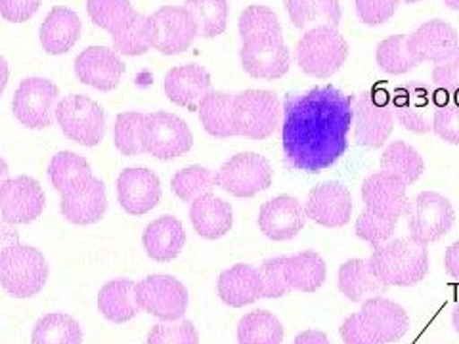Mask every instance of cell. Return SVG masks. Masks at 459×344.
<instances>
[{
	"label": "cell",
	"mask_w": 459,
	"mask_h": 344,
	"mask_svg": "<svg viewBox=\"0 0 459 344\" xmlns=\"http://www.w3.org/2000/svg\"><path fill=\"white\" fill-rule=\"evenodd\" d=\"M184 8L195 22L197 37L214 39L224 33L230 12L228 0H186Z\"/></svg>",
	"instance_id": "obj_37"
},
{
	"label": "cell",
	"mask_w": 459,
	"mask_h": 344,
	"mask_svg": "<svg viewBox=\"0 0 459 344\" xmlns=\"http://www.w3.org/2000/svg\"><path fill=\"white\" fill-rule=\"evenodd\" d=\"M47 197L31 176L8 178L0 185V214L8 224H29L45 211Z\"/></svg>",
	"instance_id": "obj_15"
},
{
	"label": "cell",
	"mask_w": 459,
	"mask_h": 344,
	"mask_svg": "<svg viewBox=\"0 0 459 344\" xmlns=\"http://www.w3.org/2000/svg\"><path fill=\"white\" fill-rule=\"evenodd\" d=\"M113 47L123 56H143L152 48L150 16L138 13L119 31L111 33Z\"/></svg>",
	"instance_id": "obj_41"
},
{
	"label": "cell",
	"mask_w": 459,
	"mask_h": 344,
	"mask_svg": "<svg viewBox=\"0 0 459 344\" xmlns=\"http://www.w3.org/2000/svg\"><path fill=\"white\" fill-rule=\"evenodd\" d=\"M376 60L377 65L389 75H404L420 65L410 52L408 35H393L381 40L376 50Z\"/></svg>",
	"instance_id": "obj_40"
},
{
	"label": "cell",
	"mask_w": 459,
	"mask_h": 344,
	"mask_svg": "<svg viewBox=\"0 0 459 344\" xmlns=\"http://www.w3.org/2000/svg\"><path fill=\"white\" fill-rule=\"evenodd\" d=\"M211 89V75L201 65H178L172 67L165 77V94L172 104L192 108L199 104Z\"/></svg>",
	"instance_id": "obj_25"
},
{
	"label": "cell",
	"mask_w": 459,
	"mask_h": 344,
	"mask_svg": "<svg viewBox=\"0 0 459 344\" xmlns=\"http://www.w3.org/2000/svg\"><path fill=\"white\" fill-rule=\"evenodd\" d=\"M337 285L341 295L349 298L351 303H364L373 297H383L386 285L373 274L369 262L364 258H351L339 268Z\"/></svg>",
	"instance_id": "obj_29"
},
{
	"label": "cell",
	"mask_w": 459,
	"mask_h": 344,
	"mask_svg": "<svg viewBox=\"0 0 459 344\" xmlns=\"http://www.w3.org/2000/svg\"><path fill=\"white\" fill-rule=\"evenodd\" d=\"M263 278L251 264H236L224 270L219 278V297L224 305L243 308L263 298Z\"/></svg>",
	"instance_id": "obj_24"
},
{
	"label": "cell",
	"mask_w": 459,
	"mask_h": 344,
	"mask_svg": "<svg viewBox=\"0 0 459 344\" xmlns=\"http://www.w3.org/2000/svg\"><path fill=\"white\" fill-rule=\"evenodd\" d=\"M143 153L155 159L170 161L188 153L194 146V134L190 126L178 115L169 111H155L146 115L142 133Z\"/></svg>",
	"instance_id": "obj_8"
},
{
	"label": "cell",
	"mask_w": 459,
	"mask_h": 344,
	"mask_svg": "<svg viewBox=\"0 0 459 344\" xmlns=\"http://www.w3.org/2000/svg\"><path fill=\"white\" fill-rule=\"evenodd\" d=\"M81 27L77 12L65 6H56L40 25V45L52 56L65 54L77 45Z\"/></svg>",
	"instance_id": "obj_27"
},
{
	"label": "cell",
	"mask_w": 459,
	"mask_h": 344,
	"mask_svg": "<svg viewBox=\"0 0 459 344\" xmlns=\"http://www.w3.org/2000/svg\"><path fill=\"white\" fill-rule=\"evenodd\" d=\"M57 86L47 79L33 77L20 82L12 98V111L16 119L33 131H40L52 125V113L56 111Z\"/></svg>",
	"instance_id": "obj_14"
},
{
	"label": "cell",
	"mask_w": 459,
	"mask_h": 344,
	"mask_svg": "<svg viewBox=\"0 0 459 344\" xmlns=\"http://www.w3.org/2000/svg\"><path fill=\"white\" fill-rule=\"evenodd\" d=\"M433 86L446 92L450 98L459 94V54L448 57L433 69Z\"/></svg>",
	"instance_id": "obj_49"
},
{
	"label": "cell",
	"mask_w": 459,
	"mask_h": 344,
	"mask_svg": "<svg viewBox=\"0 0 459 344\" xmlns=\"http://www.w3.org/2000/svg\"><path fill=\"white\" fill-rule=\"evenodd\" d=\"M285 278L291 289L300 293H314L325 283L327 266L316 251H300L287 256Z\"/></svg>",
	"instance_id": "obj_31"
},
{
	"label": "cell",
	"mask_w": 459,
	"mask_h": 344,
	"mask_svg": "<svg viewBox=\"0 0 459 344\" xmlns=\"http://www.w3.org/2000/svg\"><path fill=\"white\" fill-rule=\"evenodd\" d=\"M75 73L82 84L108 92L119 84L125 73V64L115 50L89 47L77 56Z\"/></svg>",
	"instance_id": "obj_22"
},
{
	"label": "cell",
	"mask_w": 459,
	"mask_h": 344,
	"mask_svg": "<svg viewBox=\"0 0 459 344\" xmlns=\"http://www.w3.org/2000/svg\"><path fill=\"white\" fill-rule=\"evenodd\" d=\"M42 0H0V16L10 23L31 20L40 8Z\"/></svg>",
	"instance_id": "obj_50"
},
{
	"label": "cell",
	"mask_w": 459,
	"mask_h": 344,
	"mask_svg": "<svg viewBox=\"0 0 459 344\" xmlns=\"http://www.w3.org/2000/svg\"><path fill=\"white\" fill-rule=\"evenodd\" d=\"M396 224H398V219L383 217V214H376L364 209L356 220V236L362 241L369 243L373 249H377L393 237Z\"/></svg>",
	"instance_id": "obj_44"
},
{
	"label": "cell",
	"mask_w": 459,
	"mask_h": 344,
	"mask_svg": "<svg viewBox=\"0 0 459 344\" xmlns=\"http://www.w3.org/2000/svg\"><path fill=\"white\" fill-rule=\"evenodd\" d=\"M341 339H342V344H379L364 327L358 314H351L349 318L342 322Z\"/></svg>",
	"instance_id": "obj_51"
},
{
	"label": "cell",
	"mask_w": 459,
	"mask_h": 344,
	"mask_svg": "<svg viewBox=\"0 0 459 344\" xmlns=\"http://www.w3.org/2000/svg\"><path fill=\"white\" fill-rule=\"evenodd\" d=\"M152 48L165 56H178L192 47L197 27L184 6H163L150 16Z\"/></svg>",
	"instance_id": "obj_13"
},
{
	"label": "cell",
	"mask_w": 459,
	"mask_h": 344,
	"mask_svg": "<svg viewBox=\"0 0 459 344\" xmlns=\"http://www.w3.org/2000/svg\"><path fill=\"white\" fill-rule=\"evenodd\" d=\"M297 64L314 79H329L347 62L349 45L337 27L318 25L303 35L297 45Z\"/></svg>",
	"instance_id": "obj_3"
},
{
	"label": "cell",
	"mask_w": 459,
	"mask_h": 344,
	"mask_svg": "<svg viewBox=\"0 0 459 344\" xmlns=\"http://www.w3.org/2000/svg\"><path fill=\"white\" fill-rule=\"evenodd\" d=\"M98 310L111 323L131 322L138 314L136 283L131 280L108 281L98 293Z\"/></svg>",
	"instance_id": "obj_30"
},
{
	"label": "cell",
	"mask_w": 459,
	"mask_h": 344,
	"mask_svg": "<svg viewBox=\"0 0 459 344\" xmlns=\"http://www.w3.org/2000/svg\"><path fill=\"white\" fill-rule=\"evenodd\" d=\"M56 119L62 133L81 146L94 148L106 134V113L89 96H65L56 106Z\"/></svg>",
	"instance_id": "obj_9"
},
{
	"label": "cell",
	"mask_w": 459,
	"mask_h": 344,
	"mask_svg": "<svg viewBox=\"0 0 459 344\" xmlns=\"http://www.w3.org/2000/svg\"><path fill=\"white\" fill-rule=\"evenodd\" d=\"M433 133L444 140L452 143V146H459V104L450 102L435 111L433 117Z\"/></svg>",
	"instance_id": "obj_48"
},
{
	"label": "cell",
	"mask_w": 459,
	"mask_h": 344,
	"mask_svg": "<svg viewBox=\"0 0 459 344\" xmlns=\"http://www.w3.org/2000/svg\"><path fill=\"white\" fill-rule=\"evenodd\" d=\"M391 96L381 89L366 90L352 102V126L358 146L379 150L394 131Z\"/></svg>",
	"instance_id": "obj_5"
},
{
	"label": "cell",
	"mask_w": 459,
	"mask_h": 344,
	"mask_svg": "<svg viewBox=\"0 0 459 344\" xmlns=\"http://www.w3.org/2000/svg\"><path fill=\"white\" fill-rule=\"evenodd\" d=\"M47 280L48 264L39 249L16 243L0 253V285L8 295L16 298L35 297L47 285Z\"/></svg>",
	"instance_id": "obj_4"
},
{
	"label": "cell",
	"mask_w": 459,
	"mask_h": 344,
	"mask_svg": "<svg viewBox=\"0 0 459 344\" xmlns=\"http://www.w3.org/2000/svg\"><path fill=\"white\" fill-rule=\"evenodd\" d=\"M190 220L201 237L221 239L234 226V211L224 199L205 194L192 201Z\"/></svg>",
	"instance_id": "obj_26"
},
{
	"label": "cell",
	"mask_w": 459,
	"mask_h": 344,
	"mask_svg": "<svg viewBox=\"0 0 459 344\" xmlns=\"http://www.w3.org/2000/svg\"><path fill=\"white\" fill-rule=\"evenodd\" d=\"M8 175H10L8 163L3 159V157H0V185H3L8 180Z\"/></svg>",
	"instance_id": "obj_56"
},
{
	"label": "cell",
	"mask_w": 459,
	"mask_h": 344,
	"mask_svg": "<svg viewBox=\"0 0 459 344\" xmlns=\"http://www.w3.org/2000/svg\"><path fill=\"white\" fill-rule=\"evenodd\" d=\"M352 102L354 98L335 86L287 94L281 109L285 163L310 175L337 165L349 150Z\"/></svg>",
	"instance_id": "obj_1"
},
{
	"label": "cell",
	"mask_w": 459,
	"mask_h": 344,
	"mask_svg": "<svg viewBox=\"0 0 459 344\" xmlns=\"http://www.w3.org/2000/svg\"><path fill=\"white\" fill-rule=\"evenodd\" d=\"M444 268H446V274L459 281V241L452 243L444 254Z\"/></svg>",
	"instance_id": "obj_52"
},
{
	"label": "cell",
	"mask_w": 459,
	"mask_h": 344,
	"mask_svg": "<svg viewBox=\"0 0 459 344\" xmlns=\"http://www.w3.org/2000/svg\"><path fill=\"white\" fill-rule=\"evenodd\" d=\"M48 176L54 188L64 194L74 185L89 180L92 176V170L89 161L84 157L74 153V151H62L52 157L48 167Z\"/></svg>",
	"instance_id": "obj_38"
},
{
	"label": "cell",
	"mask_w": 459,
	"mask_h": 344,
	"mask_svg": "<svg viewBox=\"0 0 459 344\" xmlns=\"http://www.w3.org/2000/svg\"><path fill=\"white\" fill-rule=\"evenodd\" d=\"M285 262L287 256H274L268 258L258 268L263 278V298H281L291 291L290 283L285 278Z\"/></svg>",
	"instance_id": "obj_46"
},
{
	"label": "cell",
	"mask_w": 459,
	"mask_h": 344,
	"mask_svg": "<svg viewBox=\"0 0 459 344\" xmlns=\"http://www.w3.org/2000/svg\"><path fill=\"white\" fill-rule=\"evenodd\" d=\"M117 197L128 214H146L161 199V182L155 172L143 167L125 168L117 178Z\"/></svg>",
	"instance_id": "obj_20"
},
{
	"label": "cell",
	"mask_w": 459,
	"mask_h": 344,
	"mask_svg": "<svg viewBox=\"0 0 459 344\" xmlns=\"http://www.w3.org/2000/svg\"><path fill=\"white\" fill-rule=\"evenodd\" d=\"M8 77H10V71H8V64L3 56H0V94L4 92L6 84H8Z\"/></svg>",
	"instance_id": "obj_55"
},
{
	"label": "cell",
	"mask_w": 459,
	"mask_h": 344,
	"mask_svg": "<svg viewBox=\"0 0 459 344\" xmlns=\"http://www.w3.org/2000/svg\"><path fill=\"white\" fill-rule=\"evenodd\" d=\"M91 20L109 33L119 31L136 16L131 0H86Z\"/></svg>",
	"instance_id": "obj_42"
},
{
	"label": "cell",
	"mask_w": 459,
	"mask_h": 344,
	"mask_svg": "<svg viewBox=\"0 0 459 344\" xmlns=\"http://www.w3.org/2000/svg\"><path fill=\"white\" fill-rule=\"evenodd\" d=\"M146 344H199L197 329L190 320L161 322L150 329Z\"/></svg>",
	"instance_id": "obj_45"
},
{
	"label": "cell",
	"mask_w": 459,
	"mask_h": 344,
	"mask_svg": "<svg viewBox=\"0 0 459 344\" xmlns=\"http://www.w3.org/2000/svg\"><path fill=\"white\" fill-rule=\"evenodd\" d=\"M170 185L177 197L192 203L194 199L211 194L214 188H219V175L207 167L192 165L178 170L177 175L172 176Z\"/></svg>",
	"instance_id": "obj_39"
},
{
	"label": "cell",
	"mask_w": 459,
	"mask_h": 344,
	"mask_svg": "<svg viewBox=\"0 0 459 344\" xmlns=\"http://www.w3.org/2000/svg\"><path fill=\"white\" fill-rule=\"evenodd\" d=\"M408 185L389 172H373L362 184L364 207L383 217L400 219L408 209Z\"/></svg>",
	"instance_id": "obj_23"
},
{
	"label": "cell",
	"mask_w": 459,
	"mask_h": 344,
	"mask_svg": "<svg viewBox=\"0 0 459 344\" xmlns=\"http://www.w3.org/2000/svg\"><path fill=\"white\" fill-rule=\"evenodd\" d=\"M138 308L161 322L182 320L188 308V289L172 276L155 274L136 283Z\"/></svg>",
	"instance_id": "obj_11"
},
{
	"label": "cell",
	"mask_w": 459,
	"mask_h": 344,
	"mask_svg": "<svg viewBox=\"0 0 459 344\" xmlns=\"http://www.w3.org/2000/svg\"><path fill=\"white\" fill-rule=\"evenodd\" d=\"M404 217L410 239L427 247L429 243H435L450 232L455 222V211L448 197L437 192H421L410 201Z\"/></svg>",
	"instance_id": "obj_7"
},
{
	"label": "cell",
	"mask_w": 459,
	"mask_h": 344,
	"mask_svg": "<svg viewBox=\"0 0 459 344\" xmlns=\"http://www.w3.org/2000/svg\"><path fill=\"white\" fill-rule=\"evenodd\" d=\"M411 56L421 62L440 64L459 54V37L455 29L444 20H429L408 35Z\"/></svg>",
	"instance_id": "obj_19"
},
{
	"label": "cell",
	"mask_w": 459,
	"mask_h": 344,
	"mask_svg": "<svg viewBox=\"0 0 459 344\" xmlns=\"http://www.w3.org/2000/svg\"><path fill=\"white\" fill-rule=\"evenodd\" d=\"M444 4H446L454 12H459V0H444Z\"/></svg>",
	"instance_id": "obj_58"
},
{
	"label": "cell",
	"mask_w": 459,
	"mask_h": 344,
	"mask_svg": "<svg viewBox=\"0 0 459 344\" xmlns=\"http://www.w3.org/2000/svg\"><path fill=\"white\" fill-rule=\"evenodd\" d=\"M307 217L324 228H342L352 219V195L339 182H322L310 192L305 203Z\"/></svg>",
	"instance_id": "obj_16"
},
{
	"label": "cell",
	"mask_w": 459,
	"mask_h": 344,
	"mask_svg": "<svg viewBox=\"0 0 459 344\" xmlns=\"http://www.w3.org/2000/svg\"><path fill=\"white\" fill-rule=\"evenodd\" d=\"M305 203L293 195H278L258 211V228L272 241H290L307 224Z\"/></svg>",
	"instance_id": "obj_17"
},
{
	"label": "cell",
	"mask_w": 459,
	"mask_h": 344,
	"mask_svg": "<svg viewBox=\"0 0 459 344\" xmlns=\"http://www.w3.org/2000/svg\"><path fill=\"white\" fill-rule=\"evenodd\" d=\"M199 119L214 138H232L234 131V96L209 90L199 102Z\"/></svg>",
	"instance_id": "obj_32"
},
{
	"label": "cell",
	"mask_w": 459,
	"mask_h": 344,
	"mask_svg": "<svg viewBox=\"0 0 459 344\" xmlns=\"http://www.w3.org/2000/svg\"><path fill=\"white\" fill-rule=\"evenodd\" d=\"M400 3H404V4H415V3H421V0H400Z\"/></svg>",
	"instance_id": "obj_59"
},
{
	"label": "cell",
	"mask_w": 459,
	"mask_h": 344,
	"mask_svg": "<svg viewBox=\"0 0 459 344\" xmlns=\"http://www.w3.org/2000/svg\"><path fill=\"white\" fill-rule=\"evenodd\" d=\"M285 10L297 29H307L316 22L332 27L341 23L339 0H285Z\"/></svg>",
	"instance_id": "obj_36"
},
{
	"label": "cell",
	"mask_w": 459,
	"mask_h": 344,
	"mask_svg": "<svg viewBox=\"0 0 459 344\" xmlns=\"http://www.w3.org/2000/svg\"><path fill=\"white\" fill-rule=\"evenodd\" d=\"M369 268L386 287H413L429 274V251L408 239H393L373 249Z\"/></svg>",
	"instance_id": "obj_2"
},
{
	"label": "cell",
	"mask_w": 459,
	"mask_h": 344,
	"mask_svg": "<svg viewBox=\"0 0 459 344\" xmlns=\"http://www.w3.org/2000/svg\"><path fill=\"white\" fill-rule=\"evenodd\" d=\"M16 243H20V236L16 232V228L4 220L0 222V253L6 251L12 245H16Z\"/></svg>",
	"instance_id": "obj_53"
},
{
	"label": "cell",
	"mask_w": 459,
	"mask_h": 344,
	"mask_svg": "<svg viewBox=\"0 0 459 344\" xmlns=\"http://www.w3.org/2000/svg\"><path fill=\"white\" fill-rule=\"evenodd\" d=\"M219 188L234 197H255L270 188L272 167L263 155L246 151L238 153L217 172Z\"/></svg>",
	"instance_id": "obj_12"
},
{
	"label": "cell",
	"mask_w": 459,
	"mask_h": 344,
	"mask_svg": "<svg viewBox=\"0 0 459 344\" xmlns=\"http://www.w3.org/2000/svg\"><path fill=\"white\" fill-rule=\"evenodd\" d=\"M64 219L71 224L89 226L98 222L108 211L104 182L91 176L62 194L60 203Z\"/></svg>",
	"instance_id": "obj_21"
},
{
	"label": "cell",
	"mask_w": 459,
	"mask_h": 344,
	"mask_svg": "<svg viewBox=\"0 0 459 344\" xmlns=\"http://www.w3.org/2000/svg\"><path fill=\"white\" fill-rule=\"evenodd\" d=\"M280 123V102L272 90H246L234 96L236 136L266 140Z\"/></svg>",
	"instance_id": "obj_10"
},
{
	"label": "cell",
	"mask_w": 459,
	"mask_h": 344,
	"mask_svg": "<svg viewBox=\"0 0 459 344\" xmlns=\"http://www.w3.org/2000/svg\"><path fill=\"white\" fill-rule=\"evenodd\" d=\"M239 60L253 79H281L291 65V56L283 42V31H264L241 37Z\"/></svg>",
	"instance_id": "obj_6"
},
{
	"label": "cell",
	"mask_w": 459,
	"mask_h": 344,
	"mask_svg": "<svg viewBox=\"0 0 459 344\" xmlns=\"http://www.w3.org/2000/svg\"><path fill=\"white\" fill-rule=\"evenodd\" d=\"M143 121H146V115L138 111L121 113L115 121V146L123 155L134 157L143 153Z\"/></svg>",
	"instance_id": "obj_43"
},
{
	"label": "cell",
	"mask_w": 459,
	"mask_h": 344,
	"mask_svg": "<svg viewBox=\"0 0 459 344\" xmlns=\"http://www.w3.org/2000/svg\"><path fill=\"white\" fill-rule=\"evenodd\" d=\"M381 170L400 178L406 185L418 182L425 172L421 153L404 140L391 142L379 159Z\"/></svg>",
	"instance_id": "obj_33"
},
{
	"label": "cell",
	"mask_w": 459,
	"mask_h": 344,
	"mask_svg": "<svg viewBox=\"0 0 459 344\" xmlns=\"http://www.w3.org/2000/svg\"><path fill=\"white\" fill-rule=\"evenodd\" d=\"M283 325L272 312L253 310L238 323L239 344H281Z\"/></svg>",
	"instance_id": "obj_34"
},
{
	"label": "cell",
	"mask_w": 459,
	"mask_h": 344,
	"mask_svg": "<svg viewBox=\"0 0 459 344\" xmlns=\"http://www.w3.org/2000/svg\"><path fill=\"white\" fill-rule=\"evenodd\" d=\"M33 344H82L79 322L69 314H47L35 323Z\"/></svg>",
	"instance_id": "obj_35"
},
{
	"label": "cell",
	"mask_w": 459,
	"mask_h": 344,
	"mask_svg": "<svg viewBox=\"0 0 459 344\" xmlns=\"http://www.w3.org/2000/svg\"><path fill=\"white\" fill-rule=\"evenodd\" d=\"M142 243L152 261L169 262L177 258L186 245L184 226L175 217H160L143 229Z\"/></svg>",
	"instance_id": "obj_28"
},
{
	"label": "cell",
	"mask_w": 459,
	"mask_h": 344,
	"mask_svg": "<svg viewBox=\"0 0 459 344\" xmlns=\"http://www.w3.org/2000/svg\"><path fill=\"white\" fill-rule=\"evenodd\" d=\"M358 315H360L364 327L379 344L398 342L410 329L406 310L386 297L364 300Z\"/></svg>",
	"instance_id": "obj_18"
},
{
	"label": "cell",
	"mask_w": 459,
	"mask_h": 344,
	"mask_svg": "<svg viewBox=\"0 0 459 344\" xmlns=\"http://www.w3.org/2000/svg\"><path fill=\"white\" fill-rule=\"evenodd\" d=\"M452 325H454L455 331L459 333V303L455 305V308H454V312H452Z\"/></svg>",
	"instance_id": "obj_57"
},
{
	"label": "cell",
	"mask_w": 459,
	"mask_h": 344,
	"mask_svg": "<svg viewBox=\"0 0 459 344\" xmlns=\"http://www.w3.org/2000/svg\"><path fill=\"white\" fill-rule=\"evenodd\" d=\"M354 4L362 23L383 25L394 16L400 0H354Z\"/></svg>",
	"instance_id": "obj_47"
},
{
	"label": "cell",
	"mask_w": 459,
	"mask_h": 344,
	"mask_svg": "<svg viewBox=\"0 0 459 344\" xmlns=\"http://www.w3.org/2000/svg\"><path fill=\"white\" fill-rule=\"evenodd\" d=\"M293 344H332V342H329L325 333L316 331V329H308V331L297 335Z\"/></svg>",
	"instance_id": "obj_54"
}]
</instances>
